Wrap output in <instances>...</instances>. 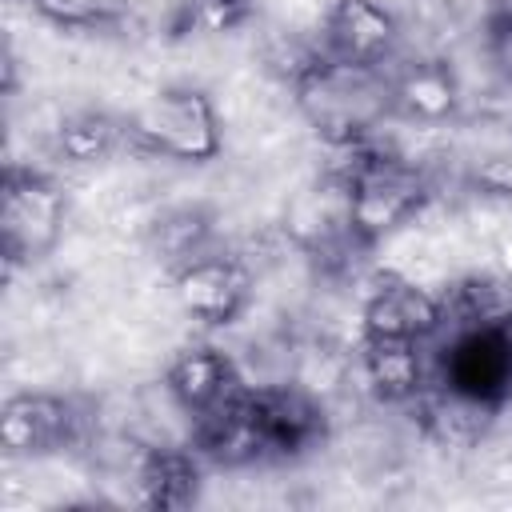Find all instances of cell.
<instances>
[{
    "mask_svg": "<svg viewBox=\"0 0 512 512\" xmlns=\"http://www.w3.org/2000/svg\"><path fill=\"white\" fill-rule=\"evenodd\" d=\"M288 84L304 124L328 148L356 152L372 144L376 132L396 116L388 68H364V64L312 52L292 68Z\"/></svg>",
    "mask_w": 512,
    "mask_h": 512,
    "instance_id": "1",
    "label": "cell"
},
{
    "mask_svg": "<svg viewBox=\"0 0 512 512\" xmlns=\"http://www.w3.org/2000/svg\"><path fill=\"white\" fill-rule=\"evenodd\" d=\"M352 184V228L360 248L380 244L396 228H404L424 204L432 200V180L412 160L384 152L372 144L352 152V164L344 168Z\"/></svg>",
    "mask_w": 512,
    "mask_h": 512,
    "instance_id": "2",
    "label": "cell"
},
{
    "mask_svg": "<svg viewBox=\"0 0 512 512\" xmlns=\"http://www.w3.org/2000/svg\"><path fill=\"white\" fill-rule=\"evenodd\" d=\"M132 148L180 164H208L224 148V128L212 96L196 84H168L128 116Z\"/></svg>",
    "mask_w": 512,
    "mask_h": 512,
    "instance_id": "3",
    "label": "cell"
},
{
    "mask_svg": "<svg viewBox=\"0 0 512 512\" xmlns=\"http://www.w3.org/2000/svg\"><path fill=\"white\" fill-rule=\"evenodd\" d=\"M496 316L448 324V340L440 344L432 364V384L440 392L484 412H500L512 396V340L504 336Z\"/></svg>",
    "mask_w": 512,
    "mask_h": 512,
    "instance_id": "4",
    "label": "cell"
},
{
    "mask_svg": "<svg viewBox=\"0 0 512 512\" xmlns=\"http://www.w3.org/2000/svg\"><path fill=\"white\" fill-rule=\"evenodd\" d=\"M68 224V192L56 176L8 164L0 180V252L8 264L44 260Z\"/></svg>",
    "mask_w": 512,
    "mask_h": 512,
    "instance_id": "5",
    "label": "cell"
},
{
    "mask_svg": "<svg viewBox=\"0 0 512 512\" xmlns=\"http://www.w3.org/2000/svg\"><path fill=\"white\" fill-rule=\"evenodd\" d=\"M88 432V408L64 392H12L0 408V448L12 460H44L76 448Z\"/></svg>",
    "mask_w": 512,
    "mask_h": 512,
    "instance_id": "6",
    "label": "cell"
},
{
    "mask_svg": "<svg viewBox=\"0 0 512 512\" xmlns=\"http://www.w3.org/2000/svg\"><path fill=\"white\" fill-rule=\"evenodd\" d=\"M284 228L292 236V244L300 252H308L312 260H340L348 252H364L352 228V184L348 172H328L316 184H308L304 192H296V200L288 204Z\"/></svg>",
    "mask_w": 512,
    "mask_h": 512,
    "instance_id": "7",
    "label": "cell"
},
{
    "mask_svg": "<svg viewBox=\"0 0 512 512\" xmlns=\"http://www.w3.org/2000/svg\"><path fill=\"white\" fill-rule=\"evenodd\" d=\"M172 296L184 316L200 320L204 328H224L248 308L252 276L236 256L208 248L188 264L172 268Z\"/></svg>",
    "mask_w": 512,
    "mask_h": 512,
    "instance_id": "8",
    "label": "cell"
},
{
    "mask_svg": "<svg viewBox=\"0 0 512 512\" xmlns=\"http://www.w3.org/2000/svg\"><path fill=\"white\" fill-rule=\"evenodd\" d=\"M248 420L260 448V460H292L312 452L324 440V412L320 404L288 384L248 388Z\"/></svg>",
    "mask_w": 512,
    "mask_h": 512,
    "instance_id": "9",
    "label": "cell"
},
{
    "mask_svg": "<svg viewBox=\"0 0 512 512\" xmlns=\"http://www.w3.org/2000/svg\"><path fill=\"white\" fill-rule=\"evenodd\" d=\"M448 308L440 296L424 292L404 276H380L360 308V336L364 340H416L428 344L444 332Z\"/></svg>",
    "mask_w": 512,
    "mask_h": 512,
    "instance_id": "10",
    "label": "cell"
},
{
    "mask_svg": "<svg viewBox=\"0 0 512 512\" xmlns=\"http://www.w3.org/2000/svg\"><path fill=\"white\" fill-rule=\"evenodd\" d=\"M320 52L364 68H388L400 56V20L380 0H332Z\"/></svg>",
    "mask_w": 512,
    "mask_h": 512,
    "instance_id": "11",
    "label": "cell"
},
{
    "mask_svg": "<svg viewBox=\"0 0 512 512\" xmlns=\"http://www.w3.org/2000/svg\"><path fill=\"white\" fill-rule=\"evenodd\" d=\"M388 84H392V108L396 116L440 128L460 112V84L456 72L436 60V56H408L388 64Z\"/></svg>",
    "mask_w": 512,
    "mask_h": 512,
    "instance_id": "12",
    "label": "cell"
},
{
    "mask_svg": "<svg viewBox=\"0 0 512 512\" xmlns=\"http://www.w3.org/2000/svg\"><path fill=\"white\" fill-rule=\"evenodd\" d=\"M240 388H244V380H240L232 356L224 348H216V344H192V348L176 352L168 372H164V392L172 396V404L188 420L220 408Z\"/></svg>",
    "mask_w": 512,
    "mask_h": 512,
    "instance_id": "13",
    "label": "cell"
},
{
    "mask_svg": "<svg viewBox=\"0 0 512 512\" xmlns=\"http://www.w3.org/2000/svg\"><path fill=\"white\" fill-rule=\"evenodd\" d=\"M360 368L384 404H408L428 392V356L416 340H364Z\"/></svg>",
    "mask_w": 512,
    "mask_h": 512,
    "instance_id": "14",
    "label": "cell"
},
{
    "mask_svg": "<svg viewBox=\"0 0 512 512\" xmlns=\"http://www.w3.org/2000/svg\"><path fill=\"white\" fill-rule=\"evenodd\" d=\"M52 148L64 164L72 168H88V164H104L112 160L120 148H132V132H128V116L116 112H100V108H80L72 116H64L52 132Z\"/></svg>",
    "mask_w": 512,
    "mask_h": 512,
    "instance_id": "15",
    "label": "cell"
},
{
    "mask_svg": "<svg viewBox=\"0 0 512 512\" xmlns=\"http://www.w3.org/2000/svg\"><path fill=\"white\" fill-rule=\"evenodd\" d=\"M136 492L148 508H188L200 496V452L196 448H148L136 464Z\"/></svg>",
    "mask_w": 512,
    "mask_h": 512,
    "instance_id": "16",
    "label": "cell"
},
{
    "mask_svg": "<svg viewBox=\"0 0 512 512\" xmlns=\"http://www.w3.org/2000/svg\"><path fill=\"white\" fill-rule=\"evenodd\" d=\"M148 240H152L156 260H164V264H168V272H172V268L188 264L192 256L208 252L212 220H208V212H200V208H172V212L156 216V224H152V236H148Z\"/></svg>",
    "mask_w": 512,
    "mask_h": 512,
    "instance_id": "17",
    "label": "cell"
},
{
    "mask_svg": "<svg viewBox=\"0 0 512 512\" xmlns=\"http://www.w3.org/2000/svg\"><path fill=\"white\" fill-rule=\"evenodd\" d=\"M464 180L484 196L512 200V128H508V136H500L484 148H472L464 156Z\"/></svg>",
    "mask_w": 512,
    "mask_h": 512,
    "instance_id": "18",
    "label": "cell"
},
{
    "mask_svg": "<svg viewBox=\"0 0 512 512\" xmlns=\"http://www.w3.org/2000/svg\"><path fill=\"white\" fill-rule=\"evenodd\" d=\"M28 4L48 24L72 28V32H96L120 20V0H28Z\"/></svg>",
    "mask_w": 512,
    "mask_h": 512,
    "instance_id": "19",
    "label": "cell"
},
{
    "mask_svg": "<svg viewBox=\"0 0 512 512\" xmlns=\"http://www.w3.org/2000/svg\"><path fill=\"white\" fill-rule=\"evenodd\" d=\"M252 16V0H188L184 4V28L188 32H236L240 24H248Z\"/></svg>",
    "mask_w": 512,
    "mask_h": 512,
    "instance_id": "20",
    "label": "cell"
},
{
    "mask_svg": "<svg viewBox=\"0 0 512 512\" xmlns=\"http://www.w3.org/2000/svg\"><path fill=\"white\" fill-rule=\"evenodd\" d=\"M484 52L496 76L512 88V8L508 4H492L484 12Z\"/></svg>",
    "mask_w": 512,
    "mask_h": 512,
    "instance_id": "21",
    "label": "cell"
},
{
    "mask_svg": "<svg viewBox=\"0 0 512 512\" xmlns=\"http://www.w3.org/2000/svg\"><path fill=\"white\" fill-rule=\"evenodd\" d=\"M496 320H500V328H504V336L512 340V308H500V316H496Z\"/></svg>",
    "mask_w": 512,
    "mask_h": 512,
    "instance_id": "22",
    "label": "cell"
}]
</instances>
